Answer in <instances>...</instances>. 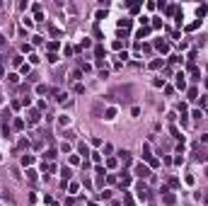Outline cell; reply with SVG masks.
Returning a JSON list of instances; mask_svg holds the SVG:
<instances>
[{"label": "cell", "mask_w": 208, "mask_h": 206, "mask_svg": "<svg viewBox=\"0 0 208 206\" xmlns=\"http://www.w3.org/2000/svg\"><path fill=\"white\" fill-rule=\"evenodd\" d=\"M177 87H179V90H184V87H186V82H184V73H179V75H177Z\"/></svg>", "instance_id": "obj_4"}, {"label": "cell", "mask_w": 208, "mask_h": 206, "mask_svg": "<svg viewBox=\"0 0 208 206\" xmlns=\"http://www.w3.org/2000/svg\"><path fill=\"white\" fill-rule=\"evenodd\" d=\"M119 158H121V162H124V165H128V162H131V153H128V150H119Z\"/></svg>", "instance_id": "obj_2"}, {"label": "cell", "mask_w": 208, "mask_h": 206, "mask_svg": "<svg viewBox=\"0 0 208 206\" xmlns=\"http://www.w3.org/2000/svg\"><path fill=\"white\" fill-rule=\"evenodd\" d=\"M36 92H39V95H44V92H49V87H46V85H39V87H36Z\"/></svg>", "instance_id": "obj_16"}, {"label": "cell", "mask_w": 208, "mask_h": 206, "mask_svg": "<svg viewBox=\"0 0 208 206\" xmlns=\"http://www.w3.org/2000/svg\"><path fill=\"white\" fill-rule=\"evenodd\" d=\"M203 201H206V204H208V191H206V196H203Z\"/></svg>", "instance_id": "obj_19"}, {"label": "cell", "mask_w": 208, "mask_h": 206, "mask_svg": "<svg viewBox=\"0 0 208 206\" xmlns=\"http://www.w3.org/2000/svg\"><path fill=\"white\" fill-rule=\"evenodd\" d=\"M119 27H121V29H128V27H131V19H119Z\"/></svg>", "instance_id": "obj_7"}, {"label": "cell", "mask_w": 208, "mask_h": 206, "mask_svg": "<svg viewBox=\"0 0 208 206\" xmlns=\"http://www.w3.org/2000/svg\"><path fill=\"white\" fill-rule=\"evenodd\" d=\"M128 182H131V177H128V175L124 172V177H121V187H126V184H128Z\"/></svg>", "instance_id": "obj_12"}, {"label": "cell", "mask_w": 208, "mask_h": 206, "mask_svg": "<svg viewBox=\"0 0 208 206\" xmlns=\"http://www.w3.org/2000/svg\"><path fill=\"white\" fill-rule=\"evenodd\" d=\"M206 85H208V78H206Z\"/></svg>", "instance_id": "obj_20"}, {"label": "cell", "mask_w": 208, "mask_h": 206, "mask_svg": "<svg viewBox=\"0 0 208 206\" xmlns=\"http://www.w3.org/2000/svg\"><path fill=\"white\" fill-rule=\"evenodd\" d=\"M136 175L140 177V180H148V177H150V167H148V165H143V162H140L138 167H136Z\"/></svg>", "instance_id": "obj_1"}, {"label": "cell", "mask_w": 208, "mask_h": 206, "mask_svg": "<svg viewBox=\"0 0 208 206\" xmlns=\"http://www.w3.org/2000/svg\"><path fill=\"white\" fill-rule=\"evenodd\" d=\"M160 66H162V58H157V61H152V63H150V68H160Z\"/></svg>", "instance_id": "obj_17"}, {"label": "cell", "mask_w": 208, "mask_h": 206, "mask_svg": "<svg viewBox=\"0 0 208 206\" xmlns=\"http://www.w3.org/2000/svg\"><path fill=\"white\" fill-rule=\"evenodd\" d=\"M116 116V109H106V119H114Z\"/></svg>", "instance_id": "obj_14"}, {"label": "cell", "mask_w": 208, "mask_h": 206, "mask_svg": "<svg viewBox=\"0 0 208 206\" xmlns=\"http://www.w3.org/2000/svg\"><path fill=\"white\" fill-rule=\"evenodd\" d=\"M0 49H5V37L0 34Z\"/></svg>", "instance_id": "obj_18"}, {"label": "cell", "mask_w": 208, "mask_h": 206, "mask_svg": "<svg viewBox=\"0 0 208 206\" xmlns=\"http://www.w3.org/2000/svg\"><path fill=\"white\" fill-rule=\"evenodd\" d=\"M95 53H97V58H102V56H104V46H97Z\"/></svg>", "instance_id": "obj_11"}, {"label": "cell", "mask_w": 208, "mask_h": 206, "mask_svg": "<svg viewBox=\"0 0 208 206\" xmlns=\"http://www.w3.org/2000/svg\"><path fill=\"white\" fill-rule=\"evenodd\" d=\"M29 121H32V124L39 121V112H36V109H32V112H29Z\"/></svg>", "instance_id": "obj_5"}, {"label": "cell", "mask_w": 208, "mask_h": 206, "mask_svg": "<svg viewBox=\"0 0 208 206\" xmlns=\"http://www.w3.org/2000/svg\"><path fill=\"white\" fill-rule=\"evenodd\" d=\"M157 49L162 51V53H167V51H170V46H167V41H157Z\"/></svg>", "instance_id": "obj_6"}, {"label": "cell", "mask_w": 208, "mask_h": 206, "mask_svg": "<svg viewBox=\"0 0 208 206\" xmlns=\"http://www.w3.org/2000/svg\"><path fill=\"white\" fill-rule=\"evenodd\" d=\"M46 58H49V63H56V61H58V56H56V53H49Z\"/></svg>", "instance_id": "obj_15"}, {"label": "cell", "mask_w": 208, "mask_h": 206, "mask_svg": "<svg viewBox=\"0 0 208 206\" xmlns=\"http://www.w3.org/2000/svg\"><path fill=\"white\" fill-rule=\"evenodd\" d=\"M206 10H208L206 5H198V8H196V15H198V17H203V15H206Z\"/></svg>", "instance_id": "obj_8"}, {"label": "cell", "mask_w": 208, "mask_h": 206, "mask_svg": "<svg viewBox=\"0 0 208 206\" xmlns=\"http://www.w3.org/2000/svg\"><path fill=\"white\" fill-rule=\"evenodd\" d=\"M198 97V90H196V87H191V90H189V100H196Z\"/></svg>", "instance_id": "obj_10"}, {"label": "cell", "mask_w": 208, "mask_h": 206, "mask_svg": "<svg viewBox=\"0 0 208 206\" xmlns=\"http://www.w3.org/2000/svg\"><path fill=\"white\" fill-rule=\"evenodd\" d=\"M138 196L140 199H148V187H145V184H138Z\"/></svg>", "instance_id": "obj_3"}, {"label": "cell", "mask_w": 208, "mask_h": 206, "mask_svg": "<svg viewBox=\"0 0 208 206\" xmlns=\"http://www.w3.org/2000/svg\"><path fill=\"white\" fill-rule=\"evenodd\" d=\"M8 80H10V82H17V80H19V75H17V73H10V75H8Z\"/></svg>", "instance_id": "obj_13"}, {"label": "cell", "mask_w": 208, "mask_h": 206, "mask_svg": "<svg viewBox=\"0 0 208 206\" xmlns=\"http://www.w3.org/2000/svg\"><path fill=\"white\" fill-rule=\"evenodd\" d=\"M32 162H34V158H32V155H24V158H22V165H24V167H27V165H32Z\"/></svg>", "instance_id": "obj_9"}]
</instances>
